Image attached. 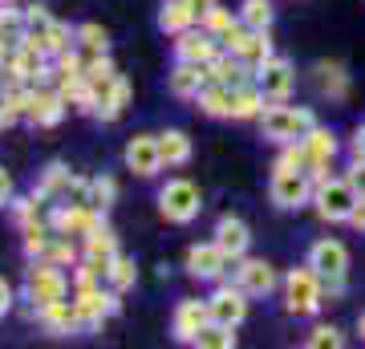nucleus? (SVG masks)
<instances>
[{
    "label": "nucleus",
    "instance_id": "obj_1",
    "mask_svg": "<svg viewBox=\"0 0 365 349\" xmlns=\"http://www.w3.org/2000/svg\"><path fill=\"white\" fill-rule=\"evenodd\" d=\"M256 122H260V134L268 138V143H276V146L300 143V138L317 126L313 110H304V106H284V102L264 106V114L256 118Z\"/></svg>",
    "mask_w": 365,
    "mask_h": 349
},
{
    "label": "nucleus",
    "instance_id": "obj_2",
    "mask_svg": "<svg viewBox=\"0 0 365 349\" xmlns=\"http://www.w3.org/2000/svg\"><path fill=\"white\" fill-rule=\"evenodd\" d=\"M321 297H325V280L313 272V264L292 268L284 276V309L292 317H313L321 309Z\"/></svg>",
    "mask_w": 365,
    "mask_h": 349
},
{
    "label": "nucleus",
    "instance_id": "obj_3",
    "mask_svg": "<svg viewBox=\"0 0 365 349\" xmlns=\"http://www.w3.org/2000/svg\"><path fill=\"white\" fill-rule=\"evenodd\" d=\"M309 264H313V272L325 280V293H329V297H337L341 288H345L349 252H345V244H341V240H317V244L309 248Z\"/></svg>",
    "mask_w": 365,
    "mask_h": 349
},
{
    "label": "nucleus",
    "instance_id": "obj_4",
    "mask_svg": "<svg viewBox=\"0 0 365 349\" xmlns=\"http://www.w3.org/2000/svg\"><path fill=\"white\" fill-rule=\"evenodd\" d=\"M313 203H317V216L325 223H345L353 216V207H357V187L349 179H325V183H317Z\"/></svg>",
    "mask_w": 365,
    "mask_h": 349
},
{
    "label": "nucleus",
    "instance_id": "obj_5",
    "mask_svg": "<svg viewBox=\"0 0 365 349\" xmlns=\"http://www.w3.org/2000/svg\"><path fill=\"white\" fill-rule=\"evenodd\" d=\"M118 288H102V285H73V309L81 317V329H93L102 325L106 317H114L122 305H118Z\"/></svg>",
    "mask_w": 365,
    "mask_h": 349
},
{
    "label": "nucleus",
    "instance_id": "obj_6",
    "mask_svg": "<svg viewBox=\"0 0 365 349\" xmlns=\"http://www.w3.org/2000/svg\"><path fill=\"white\" fill-rule=\"evenodd\" d=\"M199 207H203V199H199V187L191 179H170L158 191V211L170 223H191L199 216Z\"/></svg>",
    "mask_w": 365,
    "mask_h": 349
},
{
    "label": "nucleus",
    "instance_id": "obj_7",
    "mask_svg": "<svg viewBox=\"0 0 365 349\" xmlns=\"http://www.w3.org/2000/svg\"><path fill=\"white\" fill-rule=\"evenodd\" d=\"M317 183L309 171H272V183H268V195L280 211H292V207L313 203Z\"/></svg>",
    "mask_w": 365,
    "mask_h": 349
},
{
    "label": "nucleus",
    "instance_id": "obj_8",
    "mask_svg": "<svg viewBox=\"0 0 365 349\" xmlns=\"http://www.w3.org/2000/svg\"><path fill=\"white\" fill-rule=\"evenodd\" d=\"M25 288H29L33 309H37V305H49V300H66L69 280H66V272H61V264H53V260H33Z\"/></svg>",
    "mask_w": 365,
    "mask_h": 349
},
{
    "label": "nucleus",
    "instance_id": "obj_9",
    "mask_svg": "<svg viewBox=\"0 0 365 349\" xmlns=\"http://www.w3.org/2000/svg\"><path fill=\"white\" fill-rule=\"evenodd\" d=\"M69 102H66V93L57 90V86H33V98H29V114L25 122L29 126H57L61 118H66Z\"/></svg>",
    "mask_w": 365,
    "mask_h": 349
},
{
    "label": "nucleus",
    "instance_id": "obj_10",
    "mask_svg": "<svg viewBox=\"0 0 365 349\" xmlns=\"http://www.w3.org/2000/svg\"><path fill=\"white\" fill-rule=\"evenodd\" d=\"M223 53L220 37L215 33H207V29H187V33H179V41H175V61H191V65H207L215 61Z\"/></svg>",
    "mask_w": 365,
    "mask_h": 349
},
{
    "label": "nucleus",
    "instance_id": "obj_11",
    "mask_svg": "<svg viewBox=\"0 0 365 349\" xmlns=\"http://www.w3.org/2000/svg\"><path fill=\"white\" fill-rule=\"evenodd\" d=\"M256 86L264 90V98L268 102H284L288 93H292V86H297V74H292V65L284 61V57H268V61L256 69Z\"/></svg>",
    "mask_w": 365,
    "mask_h": 349
},
{
    "label": "nucleus",
    "instance_id": "obj_12",
    "mask_svg": "<svg viewBox=\"0 0 365 349\" xmlns=\"http://www.w3.org/2000/svg\"><path fill=\"white\" fill-rule=\"evenodd\" d=\"M235 285L244 288L248 297H268L276 288V268L268 260H252V256H240L235 260Z\"/></svg>",
    "mask_w": 365,
    "mask_h": 349
},
{
    "label": "nucleus",
    "instance_id": "obj_13",
    "mask_svg": "<svg viewBox=\"0 0 365 349\" xmlns=\"http://www.w3.org/2000/svg\"><path fill=\"white\" fill-rule=\"evenodd\" d=\"M227 264H232V256H227L215 240H211V244H195L187 252V272H191L195 280H223Z\"/></svg>",
    "mask_w": 365,
    "mask_h": 349
},
{
    "label": "nucleus",
    "instance_id": "obj_14",
    "mask_svg": "<svg viewBox=\"0 0 365 349\" xmlns=\"http://www.w3.org/2000/svg\"><path fill=\"white\" fill-rule=\"evenodd\" d=\"M207 321H211L207 300H179V309L170 317V333H175V341H182V345H195L199 329Z\"/></svg>",
    "mask_w": 365,
    "mask_h": 349
},
{
    "label": "nucleus",
    "instance_id": "obj_15",
    "mask_svg": "<svg viewBox=\"0 0 365 349\" xmlns=\"http://www.w3.org/2000/svg\"><path fill=\"white\" fill-rule=\"evenodd\" d=\"M207 309H211V321L240 325L244 317H248V293H244L240 285H220L215 293H211Z\"/></svg>",
    "mask_w": 365,
    "mask_h": 349
},
{
    "label": "nucleus",
    "instance_id": "obj_16",
    "mask_svg": "<svg viewBox=\"0 0 365 349\" xmlns=\"http://www.w3.org/2000/svg\"><path fill=\"white\" fill-rule=\"evenodd\" d=\"M126 167L138 175V179H150L163 167V151H158V134H134L126 143Z\"/></svg>",
    "mask_w": 365,
    "mask_h": 349
},
{
    "label": "nucleus",
    "instance_id": "obj_17",
    "mask_svg": "<svg viewBox=\"0 0 365 349\" xmlns=\"http://www.w3.org/2000/svg\"><path fill=\"white\" fill-rule=\"evenodd\" d=\"M102 216H106V211H93L90 203H61L49 216V223H53V232H57V236H86L93 223L102 220Z\"/></svg>",
    "mask_w": 365,
    "mask_h": 349
},
{
    "label": "nucleus",
    "instance_id": "obj_18",
    "mask_svg": "<svg viewBox=\"0 0 365 349\" xmlns=\"http://www.w3.org/2000/svg\"><path fill=\"white\" fill-rule=\"evenodd\" d=\"M98 90V118L102 122H118V118L126 114V106H130V81L114 74L110 81H98L93 86Z\"/></svg>",
    "mask_w": 365,
    "mask_h": 349
},
{
    "label": "nucleus",
    "instance_id": "obj_19",
    "mask_svg": "<svg viewBox=\"0 0 365 349\" xmlns=\"http://www.w3.org/2000/svg\"><path fill=\"white\" fill-rule=\"evenodd\" d=\"M207 78L220 81V86H232V90H240V86L256 81V69H252L244 57H235V53H220L215 61H207Z\"/></svg>",
    "mask_w": 365,
    "mask_h": 349
},
{
    "label": "nucleus",
    "instance_id": "obj_20",
    "mask_svg": "<svg viewBox=\"0 0 365 349\" xmlns=\"http://www.w3.org/2000/svg\"><path fill=\"white\" fill-rule=\"evenodd\" d=\"M37 321L49 329L53 337H66L81 329V317L73 309V300H49V305H37Z\"/></svg>",
    "mask_w": 365,
    "mask_h": 349
},
{
    "label": "nucleus",
    "instance_id": "obj_21",
    "mask_svg": "<svg viewBox=\"0 0 365 349\" xmlns=\"http://www.w3.org/2000/svg\"><path fill=\"white\" fill-rule=\"evenodd\" d=\"M207 65H191V61H175V69H170V78H167V86H170V93L175 98H191L195 102L199 93H203V86H207Z\"/></svg>",
    "mask_w": 365,
    "mask_h": 349
},
{
    "label": "nucleus",
    "instance_id": "obj_22",
    "mask_svg": "<svg viewBox=\"0 0 365 349\" xmlns=\"http://www.w3.org/2000/svg\"><path fill=\"white\" fill-rule=\"evenodd\" d=\"M215 244L227 252L232 260L240 256H248V244H252V232H248V223L240 220V216H223L220 223H215Z\"/></svg>",
    "mask_w": 365,
    "mask_h": 349
},
{
    "label": "nucleus",
    "instance_id": "obj_23",
    "mask_svg": "<svg viewBox=\"0 0 365 349\" xmlns=\"http://www.w3.org/2000/svg\"><path fill=\"white\" fill-rule=\"evenodd\" d=\"M195 21H199V9L191 4V0H163V9H158V29L170 33V37L195 29Z\"/></svg>",
    "mask_w": 365,
    "mask_h": 349
},
{
    "label": "nucleus",
    "instance_id": "obj_24",
    "mask_svg": "<svg viewBox=\"0 0 365 349\" xmlns=\"http://www.w3.org/2000/svg\"><path fill=\"white\" fill-rule=\"evenodd\" d=\"M304 151H309V175L325 171L329 163H333V155H337V138H333V130L313 126L309 134H304Z\"/></svg>",
    "mask_w": 365,
    "mask_h": 349
},
{
    "label": "nucleus",
    "instance_id": "obj_25",
    "mask_svg": "<svg viewBox=\"0 0 365 349\" xmlns=\"http://www.w3.org/2000/svg\"><path fill=\"white\" fill-rule=\"evenodd\" d=\"M232 86H220V81H207L203 86V93H199L195 102H199V110L207 118H232Z\"/></svg>",
    "mask_w": 365,
    "mask_h": 349
},
{
    "label": "nucleus",
    "instance_id": "obj_26",
    "mask_svg": "<svg viewBox=\"0 0 365 349\" xmlns=\"http://www.w3.org/2000/svg\"><path fill=\"white\" fill-rule=\"evenodd\" d=\"M264 90L256 86V81H248V86H240V90L232 93V118H240V122H248V118H260L264 114Z\"/></svg>",
    "mask_w": 365,
    "mask_h": 349
},
{
    "label": "nucleus",
    "instance_id": "obj_27",
    "mask_svg": "<svg viewBox=\"0 0 365 349\" xmlns=\"http://www.w3.org/2000/svg\"><path fill=\"white\" fill-rule=\"evenodd\" d=\"M86 256H102V260H114L118 256V236H114V228L106 223V216L93 223L90 232H86Z\"/></svg>",
    "mask_w": 365,
    "mask_h": 349
},
{
    "label": "nucleus",
    "instance_id": "obj_28",
    "mask_svg": "<svg viewBox=\"0 0 365 349\" xmlns=\"http://www.w3.org/2000/svg\"><path fill=\"white\" fill-rule=\"evenodd\" d=\"M158 151H163V163L167 167H182L191 158V138L182 130H163L158 134Z\"/></svg>",
    "mask_w": 365,
    "mask_h": 349
},
{
    "label": "nucleus",
    "instance_id": "obj_29",
    "mask_svg": "<svg viewBox=\"0 0 365 349\" xmlns=\"http://www.w3.org/2000/svg\"><path fill=\"white\" fill-rule=\"evenodd\" d=\"M81 49V57L90 61V57H102L106 49H110V37H106L102 25H93V21H86V25H78V41H73Z\"/></svg>",
    "mask_w": 365,
    "mask_h": 349
},
{
    "label": "nucleus",
    "instance_id": "obj_30",
    "mask_svg": "<svg viewBox=\"0 0 365 349\" xmlns=\"http://www.w3.org/2000/svg\"><path fill=\"white\" fill-rule=\"evenodd\" d=\"M49 228H53V223H45V220H33V223L21 228V232H25V256L29 260H41L45 252H49V244H53Z\"/></svg>",
    "mask_w": 365,
    "mask_h": 349
},
{
    "label": "nucleus",
    "instance_id": "obj_31",
    "mask_svg": "<svg viewBox=\"0 0 365 349\" xmlns=\"http://www.w3.org/2000/svg\"><path fill=\"white\" fill-rule=\"evenodd\" d=\"M317 86H321V93H329V98H345L349 78H345V69H341V65L321 61V65H317Z\"/></svg>",
    "mask_w": 365,
    "mask_h": 349
},
{
    "label": "nucleus",
    "instance_id": "obj_32",
    "mask_svg": "<svg viewBox=\"0 0 365 349\" xmlns=\"http://www.w3.org/2000/svg\"><path fill=\"white\" fill-rule=\"evenodd\" d=\"M195 345L203 349H235V325H220V321H207L199 329V341Z\"/></svg>",
    "mask_w": 365,
    "mask_h": 349
},
{
    "label": "nucleus",
    "instance_id": "obj_33",
    "mask_svg": "<svg viewBox=\"0 0 365 349\" xmlns=\"http://www.w3.org/2000/svg\"><path fill=\"white\" fill-rule=\"evenodd\" d=\"M69 183V171L61 167V163H49L45 167V179H41V187H33V199L37 203H45V199H53V195H61Z\"/></svg>",
    "mask_w": 365,
    "mask_h": 349
},
{
    "label": "nucleus",
    "instance_id": "obj_34",
    "mask_svg": "<svg viewBox=\"0 0 365 349\" xmlns=\"http://www.w3.org/2000/svg\"><path fill=\"white\" fill-rule=\"evenodd\" d=\"M106 280H110V288H118V293L134 288V280H138V268H134V260L114 256V260H110V268H106Z\"/></svg>",
    "mask_w": 365,
    "mask_h": 349
},
{
    "label": "nucleus",
    "instance_id": "obj_35",
    "mask_svg": "<svg viewBox=\"0 0 365 349\" xmlns=\"http://www.w3.org/2000/svg\"><path fill=\"white\" fill-rule=\"evenodd\" d=\"M25 9H13V0L9 4H0V33L13 41V45H21V37H25Z\"/></svg>",
    "mask_w": 365,
    "mask_h": 349
},
{
    "label": "nucleus",
    "instance_id": "obj_36",
    "mask_svg": "<svg viewBox=\"0 0 365 349\" xmlns=\"http://www.w3.org/2000/svg\"><path fill=\"white\" fill-rule=\"evenodd\" d=\"M118 199V183L110 179V175H98V179H90V207L93 211H110Z\"/></svg>",
    "mask_w": 365,
    "mask_h": 349
},
{
    "label": "nucleus",
    "instance_id": "obj_37",
    "mask_svg": "<svg viewBox=\"0 0 365 349\" xmlns=\"http://www.w3.org/2000/svg\"><path fill=\"white\" fill-rule=\"evenodd\" d=\"M240 21L248 29H268L272 25V0H244L240 4Z\"/></svg>",
    "mask_w": 365,
    "mask_h": 349
},
{
    "label": "nucleus",
    "instance_id": "obj_38",
    "mask_svg": "<svg viewBox=\"0 0 365 349\" xmlns=\"http://www.w3.org/2000/svg\"><path fill=\"white\" fill-rule=\"evenodd\" d=\"M106 268H110V260H102V256L78 260V264H73V285H102Z\"/></svg>",
    "mask_w": 365,
    "mask_h": 349
},
{
    "label": "nucleus",
    "instance_id": "obj_39",
    "mask_svg": "<svg viewBox=\"0 0 365 349\" xmlns=\"http://www.w3.org/2000/svg\"><path fill=\"white\" fill-rule=\"evenodd\" d=\"M272 171H309V151H304V138L300 143H284L280 158H276Z\"/></svg>",
    "mask_w": 365,
    "mask_h": 349
},
{
    "label": "nucleus",
    "instance_id": "obj_40",
    "mask_svg": "<svg viewBox=\"0 0 365 349\" xmlns=\"http://www.w3.org/2000/svg\"><path fill=\"white\" fill-rule=\"evenodd\" d=\"M272 57V41H268V29H256L248 41V49H244V61L252 65V69H260L264 61Z\"/></svg>",
    "mask_w": 365,
    "mask_h": 349
},
{
    "label": "nucleus",
    "instance_id": "obj_41",
    "mask_svg": "<svg viewBox=\"0 0 365 349\" xmlns=\"http://www.w3.org/2000/svg\"><path fill=\"white\" fill-rule=\"evenodd\" d=\"M41 260H53V264H61V268H73V264H78V248H73V240H69V236H53V244H49V252H45V256Z\"/></svg>",
    "mask_w": 365,
    "mask_h": 349
},
{
    "label": "nucleus",
    "instance_id": "obj_42",
    "mask_svg": "<svg viewBox=\"0 0 365 349\" xmlns=\"http://www.w3.org/2000/svg\"><path fill=\"white\" fill-rule=\"evenodd\" d=\"M199 25L207 29V33H215V37H223V29L232 25V13H227V9H220V4H211V9H203V13H199Z\"/></svg>",
    "mask_w": 365,
    "mask_h": 349
},
{
    "label": "nucleus",
    "instance_id": "obj_43",
    "mask_svg": "<svg viewBox=\"0 0 365 349\" xmlns=\"http://www.w3.org/2000/svg\"><path fill=\"white\" fill-rule=\"evenodd\" d=\"M61 203H90V179H78V175H69L66 191H61Z\"/></svg>",
    "mask_w": 365,
    "mask_h": 349
},
{
    "label": "nucleus",
    "instance_id": "obj_44",
    "mask_svg": "<svg viewBox=\"0 0 365 349\" xmlns=\"http://www.w3.org/2000/svg\"><path fill=\"white\" fill-rule=\"evenodd\" d=\"M309 345H313V349H325V345H329V349H341V345H345V337H341L333 325H321V329H313Z\"/></svg>",
    "mask_w": 365,
    "mask_h": 349
},
{
    "label": "nucleus",
    "instance_id": "obj_45",
    "mask_svg": "<svg viewBox=\"0 0 365 349\" xmlns=\"http://www.w3.org/2000/svg\"><path fill=\"white\" fill-rule=\"evenodd\" d=\"M13 220H16V228H25V223H33L37 220V199H33V195H29V199H16L13 195Z\"/></svg>",
    "mask_w": 365,
    "mask_h": 349
},
{
    "label": "nucleus",
    "instance_id": "obj_46",
    "mask_svg": "<svg viewBox=\"0 0 365 349\" xmlns=\"http://www.w3.org/2000/svg\"><path fill=\"white\" fill-rule=\"evenodd\" d=\"M349 183L357 187V195H365V158H353V167H349Z\"/></svg>",
    "mask_w": 365,
    "mask_h": 349
},
{
    "label": "nucleus",
    "instance_id": "obj_47",
    "mask_svg": "<svg viewBox=\"0 0 365 349\" xmlns=\"http://www.w3.org/2000/svg\"><path fill=\"white\" fill-rule=\"evenodd\" d=\"M13 203V175L0 167V207H9Z\"/></svg>",
    "mask_w": 365,
    "mask_h": 349
},
{
    "label": "nucleus",
    "instance_id": "obj_48",
    "mask_svg": "<svg viewBox=\"0 0 365 349\" xmlns=\"http://www.w3.org/2000/svg\"><path fill=\"white\" fill-rule=\"evenodd\" d=\"M9 309H13V288H9L4 276H0V317H9Z\"/></svg>",
    "mask_w": 365,
    "mask_h": 349
},
{
    "label": "nucleus",
    "instance_id": "obj_49",
    "mask_svg": "<svg viewBox=\"0 0 365 349\" xmlns=\"http://www.w3.org/2000/svg\"><path fill=\"white\" fill-rule=\"evenodd\" d=\"M349 223H353V228H357V232H365V195H357V207H353Z\"/></svg>",
    "mask_w": 365,
    "mask_h": 349
},
{
    "label": "nucleus",
    "instance_id": "obj_50",
    "mask_svg": "<svg viewBox=\"0 0 365 349\" xmlns=\"http://www.w3.org/2000/svg\"><path fill=\"white\" fill-rule=\"evenodd\" d=\"M353 158H365V126H357L353 134Z\"/></svg>",
    "mask_w": 365,
    "mask_h": 349
},
{
    "label": "nucleus",
    "instance_id": "obj_51",
    "mask_svg": "<svg viewBox=\"0 0 365 349\" xmlns=\"http://www.w3.org/2000/svg\"><path fill=\"white\" fill-rule=\"evenodd\" d=\"M16 49V45H13V41H9V37H4V33H0V61H4V57H9V53H13Z\"/></svg>",
    "mask_w": 365,
    "mask_h": 349
},
{
    "label": "nucleus",
    "instance_id": "obj_52",
    "mask_svg": "<svg viewBox=\"0 0 365 349\" xmlns=\"http://www.w3.org/2000/svg\"><path fill=\"white\" fill-rule=\"evenodd\" d=\"M191 4H195L199 13H203V9H211V4H220V0H191Z\"/></svg>",
    "mask_w": 365,
    "mask_h": 349
},
{
    "label": "nucleus",
    "instance_id": "obj_53",
    "mask_svg": "<svg viewBox=\"0 0 365 349\" xmlns=\"http://www.w3.org/2000/svg\"><path fill=\"white\" fill-rule=\"evenodd\" d=\"M4 126H13V122H9V114H4V106H0V130Z\"/></svg>",
    "mask_w": 365,
    "mask_h": 349
},
{
    "label": "nucleus",
    "instance_id": "obj_54",
    "mask_svg": "<svg viewBox=\"0 0 365 349\" xmlns=\"http://www.w3.org/2000/svg\"><path fill=\"white\" fill-rule=\"evenodd\" d=\"M357 329H361V337H365V313H361V321H357Z\"/></svg>",
    "mask_w": 365,
    "mask_h": 349
},
{
    "label": "nucleus",
    "instance_id": "obj_55",
    "mask_svg": "<svg viewBox=\"0 0 365 349\" xmlns=\"http://www.w3.org/2000/svg\"><path fill=\"white\" fill-rule=\"evenodd\" d=\"M0 4H9V0H0Z\"/></svg>",
    "mask_w": 365,
    "mask_h": 349
}]
</instances>
